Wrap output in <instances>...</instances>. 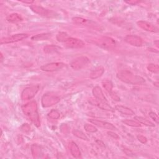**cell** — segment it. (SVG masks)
Returning <instances> with one entry per match:
<instances>
[{"mask_svg": "<svg viewBox=\"0 0 159 159\" xmlns=\"http://www.w3.org/2000/svg\"><path fill=\"white\" fill-rule=\"evenodd\" d=\"M24 114L37 127L41 126L40 117L38 113L36 102L32 101L24 105L22 107Z\"/></svg>", "mask_w": 159, "mask_h": 159, "instance_id": "cell-1", "label": "cell"}, {"mask_svg": "<svg viewBox=\"0 0 159 159\" xmlns=\"http://www.w3.org/2000/svg\"><path fill=\"white\" fill-rule=\"evenodd\" d=\"M117 78L125 83L130 85H140L145 83V79L139 75H134L128 70H122L117 73Z\"/></svg>", "mask_w": 159, "mask_h": 159, "instance_id": "cell-2", "label": "cell"}, {"mask_svg": "<svg viewBox=\"0 0 159 159\" xmlns=\"http://www.w3.org/2000/svg\"><path fill=\"white\" fill-rule=\"evenodd\" d=\"M94 43L98 47L107 50H112L114 48L116 45L114 39L107 36H102L95 39Z\"/></svg>", "mask_w": 159, "mask_h": 159, "instance_id": "cell-3", "label": "cell"}, {"mask_svg": "<svg viewBox=\"0 0 159 159\" xmlns=\"http://www.w3.org/2000/svg\"><path fill=\"white\" fill-rule=\"evenodd\" d=\"M60 101V98L58 96L52 93H46L42 96L41 103L44 108H48L57 104Z\"/></svg>", "mask_w": 159, "mask_h": 159, "instance_id": "cell-4", "label": "cell"}, {"mask_svg": "<svg viewBox=\"0 0 159 159\" xmlns=\"http://www.w3.org/2000/svg\"><path fill=\"white\" fill-rule=\"evenodd\" d=\"M90 62V59L86 56L78 57L72 61L70 67L75 70H80L85 67Z\"/></svg>", "mask_w": 159, "mask_h": 159, "instance_id": "cell-5", "label": "cell"}, {"mask_svg": "<svg viewBox=\"0 0 159 159\" xmlns=\"http://www.w3.org/2000/svg\"><path fill=\"white\" fill-rule=\"evenodd\" d=\"M39 90V85H34L25 88L21 93L22 100H29L33 98Z\"/></svg>", "mask_w": 159, "mask_h": 159, "instance_id": "cell-6", "label": "cell"}, {"mask_svg": "<svg viewBox=\"0 0 159 159\" xmlns=\"http://www.w3.org/2000/svg\"><path fill=\"white\" fill-rule=\"evenodd\" d=\"M30 9L36 14H39V16L46 17H55L56 13L52 11L45 9L42 6L37 5H32L30 6Z\"/></svg>", "mask_w": 159, "mask_h": 159, "instance_id": "cell-7", "label": "cell"}, {"mask_svg": "<svg viewBox=\"0 0 159 159\" xmlns=\"http://www.w3.org/2000/svg\"><path fill=\"white\" fill-rule=\"evenodd\" d=\"M89 103L92 105L96 106L98 108L102 110L107 111H114V109L108 103V102L100 101L95 98H91L88 100Z\"/></svg>", "mask_w": 159, "mask_h": 159, "instance_id": "cell-8", "label": "cell"}, {"mask_svg": "<svg viewBox=\"0 0 159 159\" xmlns=\"http://www.w3.org/2000/svg\"><path fill=\"white\" fill-rule=\"evenodd\" d=\"M28 35L27 34H14L10 37H3L1 39V44H10L13 42H19L21 41H22L26 38H28Z\"/></svg>", "mask_w": 159, "mask_h": 159, "instance_id": "cell-9", "label": "cell"}, {"mask_svg": "<svg viewBox=\"0 0 159 159\" xmlns=\"http://www.w3.org/2000/svg\"><path fill=\"white\" fill-rule=\"evenodd\" d=\"M65 46L68 48H80L85 47V42L81 39L69 37L65 42Z\"/></svg>", "mask_w": 159, "mask_h": 159, "instance_id": "cell-10", "label": "cell"}, {"mask_svg": "<svg viewBox=\"0 0 159 159\" xmlns=\"http://www.w3.org/2000/svg\"><path fill=\"white\" fill-rule=\"evenodd\" d=\"M65 66V64L63 62H52L41 66V69L44 72H54V71L61 70Z\"/></svg>", "mask_w": 159, "mask_h": 159, "instance_id": "cell-11", "label": "cell"}, {"mask_svg": "<svg viewBox=\"0 0 159 159\" xmlns=\"http://www.w3.org/2000/svg\"><path fill=\"white\" fill-rule=\"evenodd\" d=\"M124 41L127 44L135 47H141L143 44L142 39L136 35H127L124 37Z\"/></svg>", "mask_w": 159, "mask_h": 159, "instance_id": "cell-12", "label": "cell"}, {"mask_svg": "<svg viewBox=\"0 0 159 159\" xmlns=\"http://www.w3.org/2000/svg\"><path fill=\"white\" fill-rule=\"evenodd\" d=\"M138 25L143 30L150 33H157L158 28L152 23L145 21H139L137 22Z\"/></svg>", "mask_w": 159, "mask_h": 159, "instance_id": "cell-13", "label": "cell"}, {"mask_svg": "<svg viewBox=\"0 0 159 159\" xmlns=\"http://www.w3.org/2000/svg\"><path fill=\"white\" fill-rule=\"evenodd\" d=\"M89 121L91 123H92L93 124H95L100 127L105 128V129H110V130H116V127L113 124H112L111 123L108 122H105V121L95 119H89Z\"/></svg>", "mask_w": 159, "mask_h": 159, "instance_id": "cell-14", "label": "cell"}, {"mask_svg": "<svg viewBox=\"0 0 159 159\" xmlns=\"http://www.w3.org/2000/svg\"><path fill=\"white\" fill-rule=\"evenodd\" d=\"M74 24L79 25H94V22L90 20L86 19L81 17H74L72 18Z\"/></svg>", "mask_w": 159, "mask_h": 159, "instance_id": "cell-15", "label": "cell"}, {"mask_svg": "<svg viewBox=\"0 0 159 159\" xmlns=\"http://www.w3.org/2000/svg\"><path fill=\"white\" fill-rule=\"evenodd\" d=\"M70 151L72 156L75 158H80L81 157V152L78 145L75 142H70L69 144Z\"/></svg>", "mask_w": 159, "mask_h": 159, "instance_id": "cell-16", "label": "cell"}, {"mask_svg": "<svg viewBox=\"0 0 159 159\" xmlns=\"http://www.w3.org/2000/svg\"><path fill=\"white\" fill-rule=\"evenodd\" d=\"M92 93L95 98H96L100 101L108 102L107 98H106V97L104 96V95L103 94V92L101 88L99 87L96 86V87H94L92 90Z\"/></svg>", "mask_w": 159, "mask_h": 159, "instance_id": "cell-17", "label": "cell"}, {"mask_svg": "<svg viewBox=\"0 0 159 159\" xmlns=\"http://www.w3.org/2000/svg\"><path fill=\"white\" fill-rule=\"evenodd\" d=\"M104 72V68L102 66H99L93 69L90 73V77L92 80H96L103 75Z\"/></svg>", "mask_w": 159, "mask_h": 159, "instance_id": "cell-18", "label": "cell"}, {"mask_svg": "<svg viewBox=\"0 0 159 159\" xmlns=\"http://www.w3.org/2000/svg\"><path fill=\"white\" fill-rule=\"evenodd\" d=\"M115 110L116 111H118V112H119L120 113L127 115V116H133L135 114L134 112L131 109H130L126 107H124V106H122V105L116 106Z\"/></svg>", "mask_w": 159, "mask_h": 159, "instance_id": "cell-19", "label": "cell"}, {"mask_svg": "<svg viewBox=\"0 0 159 159\" xmlns=\"http://www.w3.org/2000/svg\"><path fill=\"white\" fill-rule=\"evenodd\" d=\"M6 20L11 23H17L23 20L22 17L21 15H19L17 13H12L9 14L7 17Z\"/></svg>", "mask_w": 159, "mask_h": 159, "instance_id": "cell-20", "label": "cell"}, {"mask_svg": "<svg viewBox=\"0 0 159 159\" xmlns=\"http://www.w3.org/2000/svg\"><path fill=\"white\" fill-rule=\"evenodd\" d=\"M60 48L55 45H47L44 47V52L45 54H53L59 51Z\"/></svg>", "mask_w": 159, "mask_h": 159, "instance_id": "cell-21", "label": "cell"}, {"mask_svg": "<svg viewBox=\"0 0 159 159\" xmlns=\"http://www.w3.org/2000/svg\"><path fill=\"white\" fill-rule=\"evenodd\" d=\"M51 36H52V34L50 33H42V34H39L33 36L31 37V40L35 41L47 40Z\"/></svg>", "mask_w": 159, "mask_h": 159, "instance_id": "cell-22", "label": "cell"}, {"mask_svg": "<svg viewBox=\"0 0 159 159\" xmlns=\"http://www.w3.org/2000/svg\"><path fill=\"white\" fill-rule=\"evenodd\" d=\"M135 119L136 121H138L139 122H140L141 124H142L145 126H149V127H155V124L153 122H152L151 121H149L148 119H145L143 117L136 116Z\"/></svg>", "mask_w": 159, "mask_h": 159, "instance_id": "cell-23", "label": "cell"}, {"mask_svg": "<svg viewBox=\"0 0 159 159\" xmlns=\"http://www.w3.org/2000/svg\"><path fill=\"white\" fill-rule=\"evenodd\" d=\"M124 124L131 126V127H141V124L139 122L136 120H130V119H126L122 121Z\"/></svg>", "mask_w": 159, "mask_h": 159, "instance_id": "cell-24", "label": "cell"}, {"mask_svg": "<svg viewBox=\"0 0 159 159\" xmlns=\"http://www.w3.org/2000/svg\"><path fill=\"white\" fill-rule=\"evenodd\" d=\"M72 132H73V134L76 138L84 141H88V137L83 133L82 131L78 130H73Z\"/></svg>", "mask_w": 159, "mask_h": 159, "instance_id": "cell-25", "label": "cell"}, {"mask_svg": "<svg viewBox=\"0 0 159 159\" xmlns=\"http://www.w3.org/2000/svg\"><path fill=\"white\" fill-rule=\"evenodd\" d=\"M69 36L68 35L67 33H64V32H60L56 36L57 40L60 42H65L68 38H69Z\"/></svg>", "mask_w": 159, "mask_h": 159, "instance_id": "cell-26", "label": "cell"}, {"mask_svg": "<svg viewBox=\"0 0 159 159\" xmlns=\"http://www.w3.org/2000/svg\"><path fill=\"white\" fill-rule=\"evenodd\" d=\"M103 88L107 90L108 93H111L113 90V83L111 81L109 80H106L104 82H103L102 83Z\"/></svg>", "mask_w": 159, "mask_h": 159, "instance_id": "cell-27", "label": "cell"}, {"mask_svg": "<svg viewBox=\"0 0 159 159\" xmlns=\"http://www.w3.org/2000/svg\"><path fill=\"white\" fill-rule=\"evenodd\" d=\"M48 117L52 119H58L60 117V114L56 110H52L48 113Z\"/></svg>", "mask_w": 159, "mask_h": 159, "instance_id": "cell-28", "label": "cell"}, {"mask_svg": "<svg viewBox=\"0 0 159 159\" xmlns=\"http://www.w3.org/2000/svg\"><path fill=\"white\" fill-rule=\"evenodd\" d=\"M147 70L154 73H158L159 72V67L157 64H150L147 66Z\"/></svg>", "mask_w": 159, "mask_h": 159, "instance_id": "cell-29", "label": "cell"}, {"mask_svg": "<svg viewBox=\"0 0 159 159\" xmlns=\"http://www.w3.org/2000/svg\"><path fill=\"white\" fill-rule=\"evenodd\" d=\"M84 129L87 132H91V133H95V132L98 131V129L95 126L90 124H85L84 126Z\"/></svg>", "mask_w": 159, "mask_h": 159, "instance_id": "cell-30", "label": "cell"}, {"mask_svg": "<svg viewBox=\"0 0 159 159\" xmlns=\"http://www.w3.org/2000/svg\"><path fill=\"white\" fill-rule=\"evenodd\" d=\"M149 116L150 117L157 123V124H158V117L157 116V114L154 113V112H150L149 113Z\"/></svg>", "mask_w": 159, "mask_h": 159, "instance_id": "cell-31", "label": "cell"}, {"mask_svg": "<svg viewBox=\"0 0 159 159\" xmlns=\"http://www.w3.org/2000/svg\"><path fill=\"white\" fill-rule=\"evenodd\" d=\"M110 96H111V98H112L113 100H114V101H120V98H119V96L118 95H116V93H114V92H113V91H112L111 93H110Z\"/></svg>", "mask_w": 159, "mask_h": 159, "instance_id": "cell-32", "label": "cell"}, {"mask_svg": "<svg viewBox=\"0 0 159 159\" xmlns=\"http://www.w3.org/2000/svg\"><path fill=\"white\" fill-rule=\"evenodd\" d=\"M137 138H138V139L139 140V141L141 142L142 144H146L147 142V139L142 135H139V136H138Z\"/></svg>", "mask_w": 159, "mask_h": 159, "instance_id": "cell-33", "label": "cell"}, {"mask_svg": "<svg viewBox=\"0 0 159 159\" xmlns=\"http://www.w3.org/2000/svg\"><path fill=\"white\" fill-rule=\"evenodd\" d=\"M123 151L127 155V156H129V157H133L134 155V153H133V152H132V150H130V149H126V148H124L123 149Z\"/></svg>", "mask_w": 159, "mask_h": 159, "instance_id": "cell-34", "label": "cell"}, {"mask_svg": "<svg viewBox=\"0 0 159 159\" xmlns=\"http://www.w3.org/2000/svg\"><path fill=\"white\" fill-rule=\"evenodd\" d=\"M140 1H136V0H130V1H126L125 3L130 5H136L137 4L139 3Z\"/></svg>", "mask_w": 159, "mask_h": 159, "instance_id": "cell-35", "label": "cell"}, {"mask_svg": "<svg viewBox=\"0 0 159 159\" xmlns=\"http://www.w3.org/2000/svg\"><path fill=\"white\" fill-rule=\"evenodd\" d=\"M108 134L110 136L112 137L113 138H114V139H118L119 138V136H118V135L117 134H116V133H114V132H111V131H108Z\"/></svg>", "mask_w": 159, "mask_h": 159, "instance_id": "cell-36", "label": "cell"}, {"mask_svg": "<svg viewBox=\"0 0 159 159\" xmlns=\"http://www.w3.org/2000/svg\"><path fill=\"white\" fill-rule=\"evenodd\" d=\"M96 143L100 146V147H105V145H104V144L102 142V141H99V140H97L96 141Z\"/></svg>", "mask_w": 159, "mask_h": 159, "instance_id": "cell-37", "label": "cell"}, {"mask_svg": "<svg viewBox=\"0 0 159 159\" xmlns=\"http://www.w3.org/2000/svg\"><path fill=\"white\" fill-rule=\"evenodd\" d=\"M21 3H25V4H32L34 3V1H22V0H21L20 1Z\"/></svg>", "mask_w": 159, "mask_h": 159, "instance_id": "cell-38", "label": "cell"}, {"mask_svg": "<svg viewBox=\"0 0 159 159\" xmlns=\"http://www.w3.org/2000/svg\"><path fill=\"white\" fill-rule=\"evenodd\" d=\"M154 44L155 45V46L158 48L159 47V45H158V40H157L155 41H154Z\"/></svg>", "mask_w": 159, "mask_h": 159, "instance_id": "cell-39", "label": "cell"}, {"mask_svg": "<svg viewBox=\"0 0 159 159\" xmlns=\"http://www.w3.org/2000/svg\"><path fill=\"white\" fill-rule=\"evenodd\" d=\"M153 85H154V86H155L157 88H158V87H159V85H158V82H154Z\"/></svg>", "mask_w": 159, "mask_h": 159, "instance_id": "cell-40", "label": "cell"}, {"mask_svg": "<svg viewBox=\"0 0 159 159\" xmlns=\"http://www.w3.org/2000/svg\"><path fill=\"white\" fill-rule=\"evenodd\" d=\"M0 56H1V62H2L3 60V54L1 52V54H0Z\"/></svg>", "mask_w": 159, "mask_h": 159, "instance_id": "cell-41", "label": "cell"}]
</instances>
